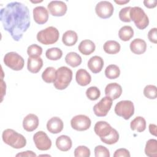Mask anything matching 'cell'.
Returning a JSON list of instances; mask_svg holds the SVG:
<instances>
[{"label": "cell", "mask_w": 157, "mask_h": 157, "mask_svg": "<svg viewBox=\"0 0 157 157\" xmlns=\"http://www.w3.org/2000/svg\"><path fill=\"white\" fill-rule=\"evenodd\" d=\"M50 13L55 17H62L67 12L66 4L61 1H52L47 5Z\"/></svg>", "instance_id": "obj_12"}, {"label": "cell", "mask_w": 157, "mask_h": 157, "mask_svg": "<svg viewBox=\"0 0 157 157\" xmlns=\"http://www.w3.org/2000/svg\"><path fill=\"white\" fill-rule=\"evenodd\" d=\"M131 8V7L130 6L125 7L120 10L118 15L121 21L123 22H126V23H129L131 21L129 16V12H130Z\"/></svg>", "instance_id": "obj_39"}, {"label": "cell", "mask_w": 157, "mask_h": 157, "mask_svg": "<svg viewBox=\"0 0 157 157\" xmlns=\"http://www.w3.org/2000/svg\"><path fill=\"white\" fill-rule=\"evenodd\" d=\"M43 66V60L40 56H29L28 58L27 68L31 73H37Z\"/></svg>", "instance_id": "obj_19"}, {"label": "cell", "mask_w": 157, "mask_h": 157, "mask_svg": "<svg viewBox=\"0 0 157 157\" xmlns=\"http://www.w3.org/2000/svg\"><path fill=\"white\" fill-rule=\"evenodd\" d=\"M31 2L33 3H37V2H42V1H31Z\"/></svg>", "instance_id": "obj_47"}, {"label": "cell", "mask_w": 157, "mask_h": 157, "mask_svg": "<svg viewBox=\"0 0 157 157\" xmlns=\"http://www.w3.org/2000/svg\"><path fill=\"white\" fill-rule=\"evenodd\" d=\"M64 127L63 120L57 117L51 118L47 123V129L52 134L60 132Z\"/></svg>", "instance_id": "obj_17"}, {"label": "cell", "mask_w": 157, "mask_h": 157, "mask_svg": "<svg viewBox=\"0 0 157 157\" xmlns=\"http://www.w3.org/2000/svg\"><path fill=\"white\" fill-rule=\"evenodd\" d=\"M144 94L146 98L150 99H156L157 97L156 86L153 85H148L145 86L144 89Z\"/></svg>", "instance_id": "obj_34"}, {"label": "cell", "mask_w": 157, "mask_h": 157, "mask_svg": "<svg viewBox=\"0 0 157 157\" xmlns=\"http://www.w3.org/2000/svg\"><path fill=\"white\" fill-rule=\"evenodd\" d=\"M0 20L5 31L15 41H19L30 26V15L28 7L20 2H12L2 8Z\"/></svg>", "instance_id": "obj_1"}, {"label": "cell", "mask_w": 157, "mask_h": 157, "mask_svg": "<svg viewBox=\"0 0 157 157\" xmlns=\"http://www.w3.org/2000/svg\"><path fill=\"white\" fill-rule=\"evenodd\" d=\"M75 80L79 85L85 86L91 82V77L85 69H80L76 72Z\"/></svg>", "instance_id": "obj_22"}, {"label": "cell", "mask_w": 157, "mask_h": 157, "mask_svg": "<svg viewBox=\"0 0 157 157\" xmlns=\"http://www.w3.org/2000/svg\"><path fill=\"white\" fill-rule=\"evenodd\" d=\"M94 155L96 157H110L109 150L104 146L98 145L94 148Z\"/></svg>", "instance_id": "obj_38"}, {"label": "cell", "mask_w": 157, "mask_h": 157, "mask_svg": "<svg viewBox=\"0 0 157 157\" xmlns=\"http://www.w3.org/2000/svg\"><path fill=\"white\" fill-rule=\"evenodd\" d=\"M144 4L148 9H152L156 6L157 1L156 0H145L144 1Z\"/></svg>", "instance_id": "obj_42"}, {"label": "cell", "mask_w": 157, "mask_h": 157, "mask_svg": "<svg viewBox=\"0 0 157 157\" xmlns=\"http://www.w3.org/2000/svg\"><path fill=\"white\" fill-rule=\"evenodd\" d=\"M145 153L147 156H157V140L154 139H149L145 145Z\"/></svg>", "instance_id": "obj_28"}, {"label": "cell", "mask_w": 157, "mask_h": 157, "mask_svg": "<svg viewBox=\"0 0 157 157\" xmlns=\"http://www.w3.org/2000/svg\"><path fill=\"white\" fill-rule=\"evenodd\" d=\"M130 127L132 130H136L137 132H141L146 129V120L142 117H136L131 121Z\"/></svg>", "instance_id": "obj_26"}, {"label": "cell", "mask_w": 157, "mask_h": 157, "mask_svg": "<svg viewBox=\"0 0 157 157\" xmlns=\"http://www.w3.org/2000/svg\"><path fill=\"white\" fill-rule=\"evenodd\" d=\"M4 64L13 71H20L25 64L24 59L21 56L15 52L7 53L4 57Z\"/></svg>", "instance_id": "obj_7"}, {"label": "cell", "mask_w": 157, "mask_h": 157, "mask_svg": "<svg viewBox=\"0 0 157 157\" xmlns=\"http://www.w3.org/2000/svg\"><path fill=\"white\" fill-rule=\"evenodd\" d=\"M2 138L4 142L13 148L20 149L26 145V139L21 134L12 129H5L2 132Z\"/></svg>", "instance_id": "obj_2"}, {"label": "cell", "mask_w": 157, "mask_h": 157, "mask_svg": "<svg viewBox=\"0 0 157 157\" xmlns=\"http://www.w3.org/2000/svg\"><path fill=\"white\" fill-rule=\"evenodd\" d=\"M120 44L118 42L112 40L106 41L103 45V49L104 52L110 55H114L118 53L120 50Z\"/></svg>", "instance_id": "obj_25"}, {"label": "cell", "mask_w": 157, "mask_h": 157, "mask_svg": "<svg viewBox=\"0 0 157 157\" xmlns=\"http://www.w3.org/2000/svg\"><path fill=\"white\" fill-rule=\"evenodd\" d=\"M115 113L124 120H129L134 113V105L129 100H123L118 102L115 107Z\"/></svg>", "instance_id": "obj_6"}, {"label": "cell", "mask_w": 157, "mask_h": 157, "mask_svg": "<svg viewBox=\"0 0 157 157\" xmlns=\"http://www.w3.org/2000/svg\"><path fill=\"white\" fill-rule=\"evenodd\" d=\"M87 66L93 73L97 74L102 71L104 66V60L99 56H93L88 60Z\"/></svg>", "instance_id": "obj_18"}, {"label": "cell", "mask_w": 157, "mask_h": 157, "mask_svg": "<svg viewBox=\"0 0 157 157\" xmlns=\"http://www.w3.org/2000/svg\"><path fill=\"white\" fill-rule=\"evenodd\" d=\"M156 125L155 124H149V131L151 134L156 136Z\"/></svg>", "instance_id": "obj_44"}, {"label": "cell", "mask_w": 157, "mask_h": 157, "mask_svg": "<svg viewBox=\"0 0 157 157\" xmlns=\"http://www.w3.org/2000/svg\"><path fill=\"white\" fill-rule=\"evenodd\" d=\"M95 11L99 17L103 19L109 18L113 15V6L109 1H102L96 5Z\"/></svg>", "instance_id": "obj_11"}, {"label": "cell", "mask_w": 157, "mask_h": 157, "mask_svg": "<svg viewBox=\"0 0 157 157\" xmlns=\"http://www.w3.org/2000/svg\"><path fill=\"white\" fill-rule=\"evenodd\" d=\"M157 28H151L148 33V38L149 40L154 44L157 43Z\"/></svg>", "instance_id": "obj_41"}, {"label": "cell", "mask_w": 157, "mask_h": 157, "mask_svg": "<svg viewBox=\"0 0 157 157\" xmlns=\"http://www.w3.org/2000/svg\"><path fill=\"white\" fill-rule=\"evenodd\" d=\"M113 128L109 123L105 121H98L94 127V131L100 139L107 136L113 130Z\"/></svg>", "instance_id": "obj_14"}, {"label": "cell", "mask_w": 157, "mask_h": 157, "mask_svg": "<svg viewBox=\"0 0 157 157\" xmlns=\"http://www.w3.org/2000/svg\"><path fill=\"white\" fill-rule=\"evenodd\" d=\"M131 51L136 55H141L145 52L147 50L146 42L140 38L134 39L130 44Z\"/></svg>", "instance_id": "obj_20"}, {"label": "cell", "mask_w": 157, "mask_h": 157, "mask_svg": "<svg viewBox=\"0 0 157 157\" xmlns=\"http://www.w3.org/2000/svg\"><path fill=\"white\" fill-rule=\"evenodd\" d=\"M78 40L77 34L72 30L66 31L63 35L62 42L66 46L74 45Z\"/></svg>", "instance_id": "obj_24"}, {"label": "cell", "mask_w": 157, "mask_h": 157, "mask_svg": "<svg viewBox=\"0 0 157 157\" xmlns=\"http://www.w3.org/2000/svg\"><path fill=\"white\" fill-rule=\"evenodd\" d=\"M72 142L71 139L66 135H61L56 140V146L58 149L62 151H67L72 147Z\"/></svg>", "instance_id": "obj_21"}, {"label": "cell", "mask_w": 157, "mask_h": 157, "mask_svg": "<svg viewBox=\"0 0 157 157\" xmlns=\"http://www.w3.org/2000/svg\"><path fill=\"white\" fill-rule=\"evenodd\" d=\"M1 101L3 99V97L4 94H6V83L3 81L2 78H1Z\"/></svg>", "instance_id": "obj_45"}, {"label": "cell", "mask_w": 157, "mask_h": 157, "mask_svg": "<svg viewBox=\"0 0 157 157\" xmlns=\"http://www.w3.org/2000/svg\"><path fill=\"white\" fill-rule=\"evenodd\" d=\"M33 140L36 148L39 150H48L51 148L52 141L44 131H39L36 132L33 136Z\"/></svg>", "instance_id": "obj_8"}, {"label": "cell", "mask_w": 157, "mask_h": 157, "mask_svg": "<svg viewBox=\"0 0 157 157\" xmlns=\"http://www.w3.org/2000/svg\"><path fill=\"white\" fill-rule=\"evenodd\" d=\"M78 48L82 54L84 55H89L94 52L96 45L92 40L85 39L80 42Z\"/></svg>", "instance_id": "obj_23"}, {"label": "cell", "mask_w": 157, "mask_h": 157, "mask_svg": "<svg viewBox=\"0 0 157 157\" xmlns=\"http://www.w3.org/2000/svg\"><path fill=\"white\" fill-rule=\"evenodd\" d=\"M59 37V33L54 26H49L39 31L36 37L37 40L44 45H50L56 43Z\"/></svg>", "instance_id": "obj_4"}, {"label": "cell", "mask_w": 157, "mask_h": 157, "mask_svg": "<svg viewBox=\"0 0 157 157\" xmlns=\"http://www.w3.org/2000/svg\"><path fill=\"white\" fill-rule=\"evenodd\" d=\"M27 53L29 56H40L42 53V48L37 44H32L28 47Z\"/></svg>", "instance_id": "obj_36"}, {"label": "cell", "mask_w": 157, "mask_h": 157, "mask_svg": "<svg viewBox=\"0 0 157 157\" xmlns=\"http://www.w3.org/2000/svg\"><path fill=\"white\" fill-rule=\"evenodd\" d=\"M72 78V70L66 66H61L56 70V78L53 82V85L57 90H64L69 86Z\"/></svg>", "instance_id": "obj_3"}, {"label": "cell", "mask_w": 157, "mask_h": 157, "mask_svg": "<svg viewBox=\"0 0 157 157\" xmlns=\"http://www.w3.org/2000/svg\"><path fill=\"white\" fill-rule=\"evenodd\" d=\"M33 13L34 20L37 24H44L48 20V10L44 6L36 7L34 8Z\"/></svg>", "instance_id": "obj_13"}, {"label": "cell", "mask_w": 157, "mask_h": 157, "mask_svg": "<svg viewBox=\"0 0 157 157\" xmlns=\"http://www.w3.org/2000/svg\"><path fill=\"white\" fill-rule=\"evenodd\" d=\"M100 95L101 91L96 86H90L86 91V97L91 101H95L98 99Z\"/></svg>", "instance_id": "obj_35"}, {"label": "cell", "mask_w": 157, "mask_h": 157, "mask_svg": "<svg viewBox=\"0 0 157 157\" xmlns=\"http://www.w3.org/2000/svg\"><path fill=\"white\" fill-rule=\"evenodd\" d=\"M112 105V99L105 96L93 107V112L97 117H105L110 110Z\"/></svg>", "instance_id": "obj_10"}, {"label": "cell", "mask_w": 157, "mask_h": 157, "mask_svg": "<svg viewBox=\"0 0 157 157\" xmlns=\"http://www.w3.org/2000/svg\"><path fill=\"white\" fill-rule=\"evenodd\" d=\"M90 118L85 115H77L74 116L71 120V127L78 131H83L88 129L91 126Z\"/></svg>", "instance_id": "obj_9"}, {"label": "cell", "mask_w": 157, "mask_h": 157, "mask_svg": "<svg viewBox=\"0 0 157 157\" xmlns=\"http://www.w3.org/2000/svg\"><path fill=\"white\" fill-rule=\"evenodd\" d=\"M130 156L129 151L127 149L123 148L117 150L113 154V157H129Z\"/></svg>", "instance_id": "obj_40"}, {"label": "cell", "mask_w": 157, "mask_h": 157, "mask_svg": "<svg viewBox=\"0 0 157 157\" xmlns=\"http://www.w3.org/2000/svg\"><path fill=\"white\" fill-rule=\"evenodd\" d=\"M37 155H36V153H34L33 151H22L21 153H19L18 154L16 155V156H29V157H32V156H36Z\"/></svg>", "instance_id": "obj_43"}, {"label": "cell", "mask_w": 157, "mask_h": 157, "mask_svg": "<svg viewBox=\"0 0 157 157\" xmlns=\"http://www.w3.org/2000/svg\"><path fill=\"white\" fill-rule=\"evenodd\" d=\"M56 70L53 67H47L42 74V80L48 83H52L56 78Z\"/></svg>", "instance_id": "obj_30"}, {"label": "cell", "mask_w": 157, "mask_h": 157, "mask_svg": "<svg viewBox=\"0 0 157 157\" xmlns=\"http://www.w3.org/2000/svg\"><path fill=\"white\" fill-rule=\"evenodd\" d=\"M115 1V3H117V4H119V5L125 4H126V3H128V2H129V0H118V1L115 0V1Z\"/></svg>", "instance_id": "obj_46"}, {"label": "cell", "mask_w": 157, "mask_h": 157, "mask_svg": "<svg viewBox=\"0 0 157 157\" xmlns=\"http://www.w3.org/2000/svg\"><path fill=\"white\" fill-rule=\"evenodd\" d=\"M66 63L72 67L78 66L82 63L81 56L76 52H71L68 53L65 56Z\"/></svg>", "instance_id": "obj_27"}, {"label": "cell", "mask_w": 157, "mask_h": 157, "mask_svg": "<svg viewBox=\"0 0 157 157\" xmlns=\"http://www.w3.org/2000/svg\"><path fill=\"white\" fill-rule=\"evenodd\" d=\"M131 20H132L136 26L139 29H144L149 24V19L144 10L140 7H131L129 12Z\"/></svg>", "instance_id": "obj_5"}, {"label": "cell", "mask_w": 157, "mask_h": 157, "mask_svg": "<svg viewBox=\"0 0 157 157\" xmlns=\"http://www.w3.org/2000/svg\"><path fill=\"white\" fill-rule=\"evenodd\" d=\"M101 141L104 144L112 145L117 143L119 140V134L115 129H113L112 131L106 137L101 138Z\"/></svg>", "instance_id": "obj_33"}, {"label": "cell", "mask_w": 157, "mask_h": 157, "mask_svg": "<svg viewBox=\"0 0 157 157\" xmlns=\"http://www.w3.org/2000/svg\"><path fill=\"white\" fill-rule=\"evenodd\" d=\"M134 36V30L130 26H124L118 31V37L123 41L129 40Z\"/></svg>", "instance_id": "obj_29"}, {"label": "cell", "mask_w": 157, "mask_h": 157, "mask_svg": "<svg viewBox=\"0 0 157 157\" xmlns=\"http://www.w3.org/2000/svg\"><path fill=\"white\" fill-rule=\"evenodd\" d=\"M39 125V118L37 115L33 113L28 114L23 120V127L28 132L34 131Z\"/></svg>", "instance_id": "obj_15"}, {"label": "cell", "mask_w": 157, "mask_h": 157, "mask_svg": "<svg viewBox=\"0 0 157 157\" xmlns=\"http://www.w3.org/2000/svg\"><path fill=\"white\" fill-rule=\"evenodd\" d=\"M105 75L109 79H115L120 75V68L115 64H110L105 69Z\"/></svg>", "instance_id": "obj_31"}, {"label": "cell", "mask_w": 157, "mask_h": 157, "mask_svg": "<svg viewBox=\"0 0 157 157\" xmlns=\"http://www.w3.org/2000/svg\"><path fill=\"white\" fill-rule=\"evenodd\" d=\"M122 93V88L117 83H110L105 88V94L112 100L118 99Z\"/></svg>", "instance_id": "obj_16"}, {"label": "cell", "mask_w": 157, "mask_h": 157, "mask_svg": "<svg viewBox=\"0 0 157 157\" xmlns=\"http://www.w3.org/2000/svg\"><path fill=\"white\" fill-rule=\"evenodd\" d=\"M45 55L48 59L56 61L62 57L63 52L60 48L58 47H52L47 50Z\"/></svg>", "instance_id": "obj_32"}, {"label": "cell", "mask_w": 157, "mask_h": 157, "mask_svg": "<svg viewBox=\"0 0 157 157\" xmlns=\"http://www.w3.org/2000/svg\"><path fill=\"white\" fill-rule=\"evenodd\" d=\"M74 156L75 157H89L90 156V150L86 146H78L74 150Z\"/></svg>", "instance_id": "obj_37"}]
</instances>
